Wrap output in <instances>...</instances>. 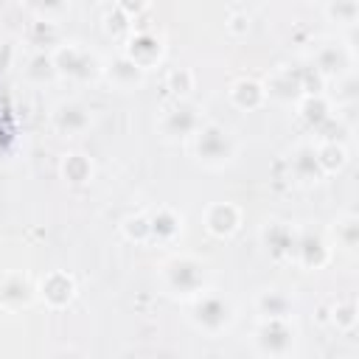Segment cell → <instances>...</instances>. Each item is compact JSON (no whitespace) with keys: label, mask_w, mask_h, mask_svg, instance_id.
Masks as SVG:
<instances>
[{"label":"cell","mask_w":359,"mask_h":359,"mask_svg":"<svg viewBox=\"0 0 359 359\" xmlns=\"http://www.w3.org/2000/svg\"><path fill=\"white\" fill-rule=\"evenodd\" d=\"M252 345L264 359H289L297 345L292 320H261L252 331Z\"/></svg>","instance_id":"5b68a950"},{"label":"cell","mask_w":359,"mask_h":359,"mask_svg":"<svg viewBox=\"0 0 359 359\" xmlns=\"http://www.w3.org/2000/svg\"><path fill=\"white\" fill-rule=\"evenodd\" d=\"M123 56H129L137 67L149 70V67H154V65L163 59V39H160L154 31H149V28H143V31H132L129 39H126V50H123Z\"/></svg>","instance_id":"7c38bea8"},{"label":"cell","mask_w":359,"mask_h":359,"mask_svg":"<svg viewBox=\"0 0 359 359\" xmlns=\"http://www.w3.org/2000/svg\"><path fill=\"white\" fill-rule=\"evenodd\" d=\"M165 87L182 101V95H188L194 90V73H191V67H171L165 73Z\"/></svg>","instance_id":"83f0119b"},{"label":"cell","mask_w":359,"mask_h":359,"mask_svg":"<svg viewBox=\"0 0 359 359\" xmlns=\"http://www.w3.org/2000/svg\"><path fill=\"white\" fill-rule=\"evenodd\" d=\"M356 320H359V311H356V297L348 294V297H337L331 303V325L342 334H351L356 328Z\"/></svg>","instance_id":"d4e9b609"},{"label":"cell","mask_w":359,"mask_h":359,"mask_svg":"<svg viewBox=\"0 0 359 359\" xmlns=\"http://www.w3.org/2000/svg\"><path fill=\"white\" fill-rule=\"evenodd\" d=\"M227 98H230V104L236 107V109H241V112H252V109H258L264 101H266V90H264V84L258 81V79H236L233 84H230V90H227Z\"/></svg>","instance_id":"44dd1931"},{"label":"cell","mask_w":359,"mask_h":359,"mask_svg":"<svg viewBox=\"0 0 359 359\" xmlns=\"http://www.w3.org/2000/svg\"><path fill=\"white\" fill-rule=\"evenodd\" d=\"M50 59H53L56 76L79 81V84H87V81L98 79L101 70H104L101 59L90 48H84L81 42H59L50 50Z\"/></svg>","instance_id":"277c9868"},{"label":"cell","mask_w":359,"mask_h":359,"mask_svg":"<svg viewBox=\"0 0 359 359\" xmlns=\"http://www.w3.org/2000/svg\"><path fill=\"white\" fill-rule=\"evenodd\" d=\"M292 261H297L303 269H323L331 261V244L317 230H297Z\"/></svg>","instance_id":"ba28073f"},{"label":"cell","mask_w":359,"mask_h":359,"mask_svg":"<svg viewBox=\"0 0 359 359\" xmlns=\"http://www.w3.org/2000/svg\"><path fill=\"white\" fill-rule=\"evenodd\" d=\"M202 123H205L202 109H199L196 104H191V101H177V104L165 107L163 115H160V132H163L168 140L194 137Z\"/></svg>","instance_id":"52a82bcc"},{"label":"cell","mask_w":359,"mask_h":359,"mask_svg":"<svg viewBox=\"0 0 359 359\" xmlns=\"http://www.w3.org/2000/svg\"><path fill=\"white\" fill-rule=\"evenodd\" d=\"M36 294H39L50 309H65V306H70V300L76 297V280H73V275H67L65 269H53V272H48V275L39 280Z\"/></svg>","instance_id":"5bb4252c"},{"label":"cell","mask_w":359,"mask_h":359,"mask_svg":"<svg viewBox=\"0 0 359 359\" xmlns=\"http://www.w3.org/2000/svg\"><path fill=\"white\" fill-rule=\"evenodd\" d=\"M104 28H107L112 36H118V34H129V31H132V17H129L121 6H115V8L107 11V17H104Z\"/></svg>","instance_id":"f546056e"},{"label":"cell","mask_w":359,"mask_h":359,"mask_svg":"<svg viewBox=\"0 0 359 359\" xmlns=\"http://www.w3.org/2000/svg\"><path fill=\"white\" fill-rule=\"evenodd\" d=\"M101 73H104V76L109 79V84L118 87V90H135V87H140V84L146 81V70L137 67V65H135L129 56H123V53L112 56V59L104 65Z\"/></svg>","instance_id":"ac0fdd59"},{"label":"cell","mask_w":359,"mask_h":359,"mask_svg":"<svg viewBox=\"0 0 359 359\" xmlns=\"http://www.w3.org/2000/svg\"><path fill=\"white\" fill-rule=\"evenodd\" d=\"M50 359H84V356L76 348H59V351L50 353Z\"/></svg>","instance_id":"1f68e13d"},{"label":"cell","mask_w":359,"mask_h":359,"mask_svg":"<svg viewBox=\"0 0 359 359\" xmlns=\"http://www.w3.org/2000/svg\"><path fill=\"white\" fill-rule=\"evenodd\" d=\"M311 70L320 79H342L353 70V50L342 39H323L311 50Z\"/></svg>","instance_id":"8992f818"},{"label":"cell","mask_w":359,"mask_h":359,"mask_svg":"<svg viewBox=\"0 0 359 359\" xmlns=\"http://www.w3.org/2000/svg\"><path fill=\"white\" fill-rule=\"evenodd\" d=\"M317 151V163H320V171L323 177L325 174H337L348 165V146L342 140H320L314 146Z\"/></svg>","instance_id":"7402d4cb"},{"label":"cell","mask_w":359,"mask_h":359,"mask_svg":"<svg viewBox=\"0 0 359 359\" xmlns=\"http://www.w3.org/2000/svg\"><path fill=\"white\" fill-rule=\"evenodd\" d=\"M59 171H62V180H65V182H70V185H84V182L93 180V160H90L87 154H81V151H70V154L62 157Z\"/></svg>","instance_id":"603a6c76"},{"label":"cell","mask_w":359,"mask_h":359,"mask_svg":"<svg viewBox=\"0 0 359 359\" xmlns=\"http://www.w3.org/2000/svg\"><path fill=\"white\" fill-rule=\"evenodd\" d=\"M337 84L342 87V90L337 93V101L353 104V101H356V73H353V70H351V73H345L342 79H337Z\"/></svg>","instance_id":"4dcf8cb0"},{"label":"cell","mask_w":359,"mask_h":359,"mask_svg":"<svg viewBox=\"0 0 359 359\" xmlns=\"http://www.w3.org/2000/svg\"><path fill=\"white\" fill-rule=\"evenodd\" d=\"M188 320L196 331L208 334V337H219L222 331H227L236 320V309L230 303V297L219 294V292H202L191 300V311Z\"/></svg>","instance_id":"3957f363"},{"label":"cell","mask_w":359,"mask_h":359,"mask_svg":"<svg viewBox=\"0 0 359 359\" xmlns=\"http://www.w3.org/2000/svg\"><path fill=\"white\" fill-rule=\"evenodd\" d=\"M289 177L300 185H314L323 180V171H320V163H317V151H314V143H300L289 151Z\"/></svg>","instance_id":"9a60e30c"},{"label":"cell","mask_w":359,"mask_h":359,"mask_svg":"<svg viewBox=\"0 0 359 359\" xmlns=\"http://www.w3.org/2000/svg\"><path fill=\"white\" fill-rule=\"evenodd\" d=\"M194 157L208 168H224L236 157V137L227 126L216 121H205L199 132L191 137Z\"/></svg>","instance_id":"7a4b0ae2"},{"label":"cell","mask_w":359,"mask_h":359,"mask_svg":"<svg viewBox=\"0 0 359 359\" xmlns=\"http://www.w3.org/2000/svg\"><path fill=\"white\" fill-rule=\"evenodd\" d=\"M50 121H53V129L62 135H81L93 126V109L84 101L67 98V101H59L53 107Z\"/></svg>","instance_id":"9c48e42d"},{"label":"cell","mask_w":359,"mask_h":359,"mask_svg":"<svg viewBox=\"0 0 359 359\" xmlns=\"http://www.w3.org/2000/svg\"><path fill=\"white\" fill-rule=\"evenodd\" d=\"M255 311L261 320H292L294 297L283 289H264L255 297Z\"/></svg>","instance_id":"d6986e66"},{"label":"cell","mask_w":359,"mask_h":359,"mask_svg":"<svg viewBox=\"0 0 359 359\" xmlns=\"http://www.w3.org/2000/svg\"><path fill=\"white\" fill-rule=\"evenodd\" d=\"M294 236H297V230L289 222H280V219H272L261 227V244H264V250L269 252L272 261H292Z\"/></svg>","instance_id":"8fae6325"},{"label":"cell","mask_w":359,"mask_h":359,"mask_svg":"<svg viewBox=\"0 0 359 359\" xmlns=\"http://www.w3.org/2000/svg\"><path fill=\"white\" fill-rule=\"evenodd\" d=\"M160 278H163V286L174 297L194 300L208 286V266L196 255H171L160 266Z\"/></svg>","instance_id":"6da1fadb"},{"label":"cell","mask_w":359,"mask_h":359,"mask_svg":"<svg viewBox=\"0 0 359 359\" xmlns=\"http://www.w3.org/2000/svg\"><path fill=\"white\" fill-rule=\"evenodd\" d=\"M36 297V286L31 283L28 275L22 272H8L0 278V309L8 311H20L25 306H31Z\"/></svg>","instance_id":"4fadbf2b"},{"label":"cell","mask_w":359,"mask_h":359,"mask_svg":"<svg viewBox=\"0 0 359 359\" xmlns=\"http://www.w3.org/2000/svg\"><path fill=\"white\" fill-rule=\"evenodd\" d=\"M297 115L309 129L323 132L334 121V107L323 93H314V95H303L297 101Z\"/></svg>","instance_id":"ffe728a7"},{"label":"cell","mask_w":359,"mask_h":359,"mask_svg":"<svg viewBox=\"0 0 359 359\" xmlns=\"http://www.w3.org/2000/svg\"><path fill=\"white\" fill-rule=\"evenodd\" d=\"M323 14L331 22H342V25H353L359 17V3L356 0H331L323 6Z\"/></svg>","instance_id":"4316f807"},{"label":"cell","mask_w":359,"mask_h":359,"mask_svg":"<svg viewBox=\"0 0 359 359\" xmlns=\"http://www.w3.org/2000/svg\"><path fill=\"white\" fill-rule=\"evenodd\" d=\"M331 233H334L337 247H342L345 252H356V244H359V216L356 213L337 216Z\"/></svg>","instance_id":"cb8c5ba5"},{"label":"cell","mask_w":359,"mask_h":359,"mask_svg":"<svg viewBox=\"0 0 359 359\" xmlns=\"http://www.w3.org/2000/svg\"><path fill=\"white\" fill-rule=\"evenodd\" d=\"M266 90V98H275V101H300L306 95V81H303V70H292L286 65H278L272 70V76L266 79L264 84Z\"/></svg>","instance_id":"30bf717a"},{"label":"cell","mask_w":359,"mask_h":359,"mask_svg":"<svg viewBox=\"0 0 359 359\" xmlns=\"http://www.w3.org/2000/svg\"><path fill=\"white\" fill-rule=\"evenodd\" d=\"M185 227V219L182 213H177L174 208L168 205H160L154 210H149V241H157V244H171Z\"/></svg>","instance_id":"e0dca14e"},{"label":"cell","mask_w":359,"mask_h":359,"mask_svg":"<svg viewBox=\"0 0 359 359\" xmlns=\"http://www.w3.org/2000/svg\"><path fill=\"white\" fill-rule=\"evenodd\" d=\"M25 79H28V81H34V84H48V81H53V79H56V67H53L50 53H45V50L34 53V56L28 59Z\"/></svg>","instance_id":"484cf974"},{"label":"cell","mask_w":359,"mask_h":359,"mask_svg":"<svg viewBox=\"0 0 359 359\" xmlns=\"http://www.w3.org/2000/svg\"><path fill=\"white\" fill-rule=\"evenodd\" d=\"M205 227L216 238H230L241 227V208L233 202H213L205 210Z\"/></svg>","instance_id":"2e32d148"},{"label":"cell","mask_w":359,"mask_h":359,"mask_svg":"<svg viewBox=\"0 0 359 359\" xmlns=\"http://www.w3.org/2000/svg\"><path fill=\"white\" fill-rule=\"evenodd\" d=\"M123 236L135 244H146L149 241V213H135V216H126L123 224H121Z\"/></svg>","instance_id":"f1b7e54d"}]
</instances>
